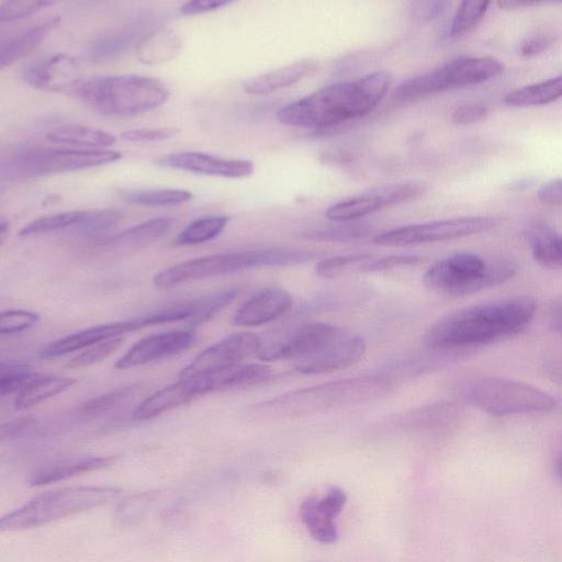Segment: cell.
I'll list each match as a JSON object with an SVG mask.
<instances>
[{
  "label": "cell",
  "instance_id": "1",
  "mask_svg": "<svg viewBox=\"0 0 562 562\" xmlns=\"http://www.w3.org/2000/svg\"><path fill=\"white\" fill-rule=\"evenodd\" d=\"M533 297L521 295L452 312L426 331L424 347L448 350L474 348L524 330L536 314Z\"/></svg>",
  "mask_w": 562,
  "mask_h": 562
},
{
  "label": "cell",
  "instance_id": "2",
  "mask_svg": "<svg viewBox=\"0 0 562 562\" xmlns=\"http://www.w3.org/2000/svg\"><path fill=\"white\" fill-rule=\"evenodd\" d=\"M391 75L375 71L351 81L323 87L277 112L288 126L326 128L353 121L373 111L389 91Z\"/></svg>",
  "mask_w": 562,
  "mask_h": 562
},
{
  "label": "cell",
  "instance_id": "3",
  "mask_svg": "<svg viewBox=\"0 0 562 562\" xmlns=\"http://www.w3.org/2000/svg\"><path fill=\"white\" fill-rule=\"evenodd\" d=\"M393 389L386 374H368L325 382L293 390L250 406L259 420L306 417L335 409L372 403Z\"/></svg>",
  "mask_w": 562,
  "mask_h": 562
},
{
  "label": "cell",
  "instance_id": "4",
  "mask_svg": "<svg viewBox=\"0 0 562 562\" xmlns=\"http://www.w3.org/2000/svg\"><path fill=\"white\" fill-rule=\"evenodd\" d=\"M75 95L102 116L124 119L159 108L168 100L170 92L159 79L121 75L82 81L75 89Z\"/></svg>",
  "mask_w": 562,
  "mask_h": 562
},
{
  "label": "cell",
  "instance_id": "5",
  "mask_svg": "<svg viewBox=\"0 0 562 562\" xmlns=\"http://www.w3.org/2000/svg\"><path fill=\"white\" fill-rule=\"evenodd\" d=\"M319 254L306 249L267 248L221 252L170 266L153 280L159 290L207 277L223 276L260 267H286L303 263Z\"/></svg>",
  "mask_w": 562,
  "mask_h": 562
},
{
  "label": "cell",
  "instance_id": "6",
  "mask_svg": "<svg viewBox=\"0 0 562 562\" xmlns=\"http://www.w3.org/2000/svg\"><path fill=\"white\" fill-rule=\"evenodd\" d=\"M122 494L113 486H68L42 493L0 519L1 532L41 527L106 505Z\"/></svg>",
  "mask_w": 562,
  "mask_h": 562
},
{
  "label": "cell",
  "instance_id": "7",
  "mask_svg": "<svg viewBox=\"0 0 562 562\" xmlns=\"http://www.w3.org/2000/svg\"><path fill=\"white\" fill-rule=\"evenodd\" d=\"M517 270L508 259L486 262L472 252H457L429 267L424 276V285L436 293L463 296L504 283Z\"/></svg>",
  "mask_w": 562,
  "mask_h": 562
},
{
  "label": "cell",
  "instance_id": "8",
  "mask_svg": "<svg viewBox=\"0 0 562 562\" xmlns=\"http://www.w3.org/2000/svg\"><path fill=\"white\" fill-rule=\"evenodd\" d=\"M461 396L468 405L493 416L542 413L557 406L554 397L537 386L496 376L468 381Z\"/></svg>",
  "mask_w": 562,
  "mask_h": 562
},
{
  "label": "cell",
  "instance_id": "9",
  "mask_svg": "<svg viewBox=\"0 0 562 562\" xmlns=\"http://www.w3.org/2000/svg\"><path fill=\"white\" fill-rule=\"evenodd\" d=\"M503 70L504 65L493 57L459 56L404 81L396 88L394 97L400 102H413L441 91L482 83Z\"/></svg>",
  "mask_w": 562,
  "mask_h": 562
},
{
  "label": "cell",
  "instance_id": "10",
  "mask_svg": "<svg viewBox=\"0 0 562 562\" xmlns=\"http://www.w3.org/2000/svg\"><path fill=\"white\" fill-rule=\"evenodd\" d=\"M121 153L110 149L26 148L2 161V175L9 178L63 173L114 162Z\"/></svg>",
  "mask_w": 562,
  "mask_h": 562
},
{
  "label": "cell",
  "instance_id": "11",
  "mask_svg": "<svg viewBox=\"0 0 562 562\" xmlns=\"http://www.w3.org/2000/svg\"><path fill=\"white\" fill-rule=\"evenodd\" d=\"M496 220L488 216H462L396 227L376 235L381 246H408L443 241L480 234L493 228Z\"/></svg>",
  "mask_w": 562,
  "mask_h": 562
},
{
  "label": "cell",
  "instance_id": "12",
  "mask_svg": "<svg viewBox=\"0 0 562 562\" xmlns=\"http://www.w3.org/2000/svg\"><path fill=\"white\" fill-rule=\"evenodd\" d=\"M426 184L418 181L397 182L373 188L329 206L325 214L331 221H353L424 194Z\"/></svg>",
  "mask_w": 562,
  "mask_h": 562
},
{
  "label": "cell",
  "instance_id": "13",
  "mask_svg": "<svg viewBox=\"0 0 562 562\" xmlns=\"http://www.w3.org/2000/svg\"><path fill=\"white\" fill-rule=\"evenodd\" d=\"M364 353L363 338L338 327L312 351L291 361V364L295 371L303 374L329 373L351 367L360 361Z\"/></svg>",
  "mask_w": 562,
  "mask_h": 562
},
{
  "label": "cell",
  "instance_id": "14",
  "mask_svg": "<svg viewBox=\"0 0 562 562\" xmlns=\"http://www.w3.org/2000/svg\"><path fill=\"white\" fill-rule=\"evenodd\" d=\"M464 418L465 409L460 403L443 401L406 409L381 422L393 430L437 435L457 429Z\"/></svg>",
  "mask_w": 562,
  "mask_h": 562
},
{
  "label": "cell",
  "instance_id": "15",
  "mask_svg": "<svg viewBox=\"0 0 562 562\" xmlns=\"http://www.w3.org/2000/svg\"><path fill=\"white\" fill-rule=\"evenodd\" d=\"M260 346L261 338L258 335L250 331L234 333L201 351L179 373V378L243 363L257 355Z\"/></svg>",
  "mask_w": 562,
  "mask_h": 562
},
{
  "label": "cell",
  "instance_id": "16",
  "mask_svg": "<svg viewBox=\"0 0 562 562\" xmlns=\"http://www.w3.org/2000/svg\"><path fill=\"white\" fill-rule=\"evenodd\" d=\"M156 315L153 313L128 321L100 324L83 330L70 334L46 345L41 351L42 358H55L79 349L89 348L103 340L121 337L122 335L149 325H157Z\"/></svg>",
  "mask_w": 562,
  "mask_h": 562
},
{
  "label": "cell",
  "instance_id": "17",
  "mask_svg": "<svg viewBox=\"0 0 562 562\" xmlns=\"http://www.w3.org/2000/svg\"><path fill=\"white\" fill-rule=\"evenodd\" d=\"M158 166L196 175L241 178L250 176L255 166L247 159H229L200 151H177L159 157Z\"/></svg>",
  "mask_w": 562,
  "mask_h": 562
},
{
  "label": "cell",
  "instance_id": "18",
  "mask_svg": "<svg viewBox=\"0 0 562 562\" xmlns=\"http://www.w3.org/2000/svg\"><path fill=\"white\" fill-rule=\"evenodd\" d=\"M82 65L76 57L60 53L29 65L22 78L36 89L63 91L76 89L82 82Z\"/></svg>",
  "mask_w": 562,
  "mask_h": 562
},
{
  "label": "cell",
  "instance_id": "19",
  "mask_svg": "<svg viewBox=\"0 0 562 562\" xmlns=\"http://www.w3.org/2000/svg\"><path fill=\"white\" fill-rule=\"evenodd\" d=\"M192 330H170L147 336L133 345L116 362V369H130L180 353L194 342Z\"/></svg>",
  "mask_w": 562,
  "mask_h": 562
},
{
  "label": "cell",
  "instance_id": "20",
  "mask_svg": "<svg viewBox=\"0 0 562 562\" xmlns=\"http://www.w3.org/2000/svg\"><path fill=\"white\" fill-rule=\"evenodd\" d=\"M293 305L290 292L280 288H266L251 295L236 311L233 324L239 327H255L272 322Z\"/></svg>",
  "mask_w": 562,
  "mask_h": 562
},
{
  "label": "cell",
  "instance_id": "21",
  "mask_svg": "<svg viewBox=\"0 0 562 562\" xmlns=\"http://www.w3.org/2000/svg\"><path fill=\"white\" fill-rule=\"evenodd\" d=\"M271 373L272 369L266 364L239 363L196 373L191 376H194L201 394L204 395L213 392L251 386L268 380Z\"/></svg>",
  "mask_w": 562,
  "mask_h": 562
},
{
  "label": "cell",
  "instance_id": "22",
  "mask_svg": "<svg viewBox=\"0 0 562 562\" xmlns=\"http://www.w3.org/2000/svg\"><path fill=\"white\" fill-rule=\"evenodd\" d=\"M116 456H85L57 460L32 472L29 486H43L111 467Z\"/></svg>",
  "mask_w": 562,
  "mask_h": 562
},
{
  "label": "cell",
  "instance_id": "23",
  "mask_svg": "<svg viewBox=\"0 0 562 562\" xmlns=\"http://www.w3.org/2000/svg\"><path fill=\"white\" fill-rule=\"evenodd\" d=\"M199 396L201 393L193 376L179 378L177 382L162 387L138 404L133 417L137 420H147Z\"/></svg>",
  "mask_w": 562,
  "mask_h": 562
},
{
  "label": "cell",
  "instance_id": "24",
  "mask_svg": "<svg viewBox=\"0 0 562 562\" xmlns=\"http://www.w3.org/2000/svg\"><path fill=\"white\" fill-rule=\"evenodd\" d=\"M317 69L313 59H301L280 68L245 79L243 90L249 94H267L302 80Z\"/></svg>",
  "mask_w": 562,
  "mask_h": 562
},
{
  "label": "cell",
  "instance_id": "25",
  "mask_svg": "<svg viewBox=\"0 0 562 562\" xmlns=\"http://www.w3.org/2000/svg\"><path fill=\"white\" fill-rule=\"evenodd\" d=\"M180 34L170 27H159L144 35L135 46L137 60L145 65H159L173 59L182 49Z\"/></svg>",
  "mask_w": 562,
  "mask_h": 562
},
{
  "label": "cell",
  "instance_id": "26",
  "mask_svg": "<svg viewBox=\"0 0 562 562\" xmlns=\"http://www.w3.org/2000/svg\"><path fill=\"white\" fill-rule=\"evenodd\" d=\"M59 21V18H52L4 42L0 49V67L10 66L35 50Z\"/></svg>",
  "mask_w": 562,
  "mask_h": 562
},
{
  "label": "cell",
  "instance_id": "27",
  "mask_svg": "<svg viewBox=\"0 0 562 562\" xmlns=\"http://www.w3.org/2000/svg\"><path fill=\"white\" fill-rule=\"evenodd\" d=\"M526 239L537 262L548 268H562V236L546 223L526 229Z\"/></svg>",
  "mask_w": 562,
  "mask_h": 562
},
{
  "label": "cell",
  "instance_id": "28",
  "mask_svg": "<svg viewBox=\"0 0 562 562\" xmlns=\"http://www.w3.org/2000/svg\"><path fill=\"white\" fill-rule=\"evenodd\" d=\"M46 137L53 143L82 149H104L116 142L115 136L106 131L78 124L60 125L48 132Z\"/></svg>",
  "mask_w": 562,
  "mask_h": 562
},
{
  "label": "cell",
  "instance_id": "29",
  "mask_svg": "<svg viewBox=\"0 0 562 562\" xmlns=\"http://www.w3.org/2000/svg\"><path fill=\"white\" fill-rule=\"evenodd\" d=\"M172 223L169 216L153 217L117 233L109 244L119 248H139L164 236Z\"/></svg>",
  "mask_w": 562,
  "mask_h": 562
},
{
  "label": "cell",
  "instance_id": "30",
  "mask_svg": "<svg viewBox=\"0 0 562 562\" xmlns=\"http://www.w3.org/2000/svg\"><path fill=\"white\" fill-rule=\"evenodd\" d=\"M76 382L77 380L72 378L41 374L23 391L16 394L14 406L18 409L30 408L49 397L60 394L71 387Z\"/></svg>",
  "mask_w": 562,
  "mask_h": 562
},
{
  "label": "cell",
  "instance_id": "31",
  "mask_svg": "<svg viewBox=\"0 0 562 562\" xmlns=\"http://www.w3.org/2000/svg\"><path fill=\"white\" fill-rule=\"evenodd\" d=\"M560 98L562 75L513 90L504 97V101L512 106H535L551 103Z\"/></svg>",
  "mask_w": 562,
  "mask_h": 562
},
{
  "label": "cell",
  "instance_id": "32",
  "mask_svg": "<svg viewBox=\"0 0 562 562\" xmlns=\"http://www.w3.org/2000/svg\"><path fill=\"white\" fill-rule=\"evenodd\" d=\"M122 196L144 206H175L190 201L193 194L184 189H130L122 191Z\"/></svg>",
  "mask_w": 562,
  "mask_h": 562
},
{
  "label": "cell",
  "instance_id": "33",
  "mask_svg": "<svg viewBox=\"0 0 562 562\" xmlns=\"http://www.w3.org/2000/svg\"><path fill=\"white\" fill-rule=\"evenodd\" d=\"M228 220L226 215H210L196 218L178 234L175 244L191 246L212 240L223 232Z\"/></svg>",
  "mask_w": 562,
  "mask_h": 562
},
{
  "label": "cell",
  "instance_id": "34",
  "mask_svg": "<svg viewBox=\"0 0 562 562\" xmlns=\"http://www.w3.org/2000/svg\"><path fill=\"white\" fill-rule=\"evenodd\" d=\"M375 256L370 252L339 255L322 259L315 267L316 273L322 278L333 279L351 273H363L364 267Z\"/></svg>",
  "mask_w": 562,
  "mask_h": 562
},
{
  "label": "cell",
  "instance_id": "35",
  "mask_svg": "<svg viewBox=\"0 0 562 562\" xmlns=\"http://www.w3.org/2000/svg\"><path fill=\"white\" fill-rule=\"evenodd\" d=\"M488 1H462L447 30L449 38L467 35L483 20Z\"/></svg>",
  "mask_w": 562,
  "mask_h": 562
},
{
  "label": "cell",
  "instance_id": "36",
  "mask_svg": "<svg viewBox=\"0 0 562 562\" xmlns=\"http://www.w3.org/2000/svg\"><path fill=\"white\" fill-rule=\"evenodd\" d=\"M236 289H227L191 302H188L190 310L189 324L198 326L211 319L214 315L226 307L237 296Z\"/></svg>",
  "mask_w": 562,
  "mask_h": 562
},
{
  "label": "cell",
  "instance_id": "37",
  "mask_svg": "<svg viewBox=\"0 0 562 562\" xmlns=\"http://www.w3.org/2000/svg\"><path fill=\"white\" fill-rule=\"evenodd\" d=\"M300 517L310 535L318 542L331 543L337 540L338 532L334 521L322 517L315 507V497L304 499L300 507Z\"/></svg>",
  "mask_w": 562,
  "mask_h": 562
},
{
  "label": "cell",
  "instance_id": "38",
  "mask_svg": "<svg viewBox=\"0 0 562 562\" xmlns=\"http://www.w3.org/2000/svg\"><path fill=\"white\" fill-rule=\"evenodd\" d=\"M83 214L85 211H68L42 216L22 227L19 235L26 237L63 229H75Z\"/></svg>",
  "mask_w": 562,
  "mask_h": 562
},
{
  "label": "cell",
  "instance_id": "39",
  "mask_svg": "<svg viewBox=\"0 0 562 562\" xmlns=\"http://www.w3.org/2000/svg\"><path fill=\"white\" fill-rule=\"evenodd\" d=\"M135 391L136 385H128L104 393L97 397L90 398L89 401H86L79 407L78 413L80 416L86 418L100 416L122 404Z\"/></svg>",
  "mask_w": 562,
  "mask_h": 562
},
{
  "label": "cell",
  "instance_id": "40",
  "mask_svg": "<svg viewBox=\"0 0 562 562\" xmlns=\"http://www.w3.org/2000/svg\"><path fill=\"white\" fill-rule=\"evenodd\" d=\"M42 373L31 371L22 364H2L0 376V394H19Z\"/></svg>",
  "mask_w": 562,
  "mask_h": 562
},
{
  "label": "cell",
  "instance_id": "41",
  "mask_svg": "<svg viewBox=\"0 0 562 562\" xmlns=\"http://www.w3.org/2000/svg\"><path fill=\"white\" fill-rule=\"evenodd\" d=\"M159 497V492L147 491L135 494L121 502L116 508L115 518L122 525H130L138 520L147 508Z\"/></svg>",
  "mask_w": 562,
  "mask_h": 562
},
{
  "label": "cell",
  "instance_id": "42",
  "mask_svg": "<svg viewBox=\"0 0 562 562\" xmlns=\"http://www.w3.org/2000/svg\"><path fill=\"white\" fill-rule=\"evenodd\" d=\"M122 213L114 209L85 211L83 217L74 231L82 234H95L114 226Z\"/></svg>",
  "mask_w": 562,
  "mask_h": 562
},
{
  "label": "cell",
  "instance_id": "43",
  "mask_svg": "<svg viewBox=\"0 0 562 562\" xmlns=\"http://www.w3.org/2000/svg\"><path fill=\"white\" fill-rule=\"evenodd\" d=\"M370 231L367 224H348L324 229L311 231L305 238L317 241H349L366 236Z\"/></svg>",
  "mask_w": 562,
  "mask_h": 562
},
{
  "label": "cell",
  "instance_id": "44",
  "mask_svg": "<svg viewBox=\"0 0 562 562\" xmlns=\"http://www.w3.org/2000/svg\"><path fill=\"white\" fill-rule=\"evenodd\" d=\"M123 342L124 339L122 337L103 340L86 348L83 351L70 359L67 364L72 369L95 364L119 349Z\"/></svg>",
  "mask_w": 562,
  "mask_h": 562
},
{
  "label": "cell",
  "instance_id": "45",
  "mask_svg": "<svg viewBox=\"0 0 562 562\" xmlns=\"http://www.w3.org/2000/svg\"><path fill=\"white\" fill-rule=\"evenodd\" d=\"M46 0L4 1L0 4V22H14L31 16L52 5Z\"/></svg>",
  "mask_w": 562,
  "mask_h": 562
},
{
  "label": "cell",
  "instance_id": "46",
  "mask_svg": "<svg viewBox=\"0 0 562 562\" xmlns=\"http://www.w3.org/2000/svg\"><path fill=\"white\" fill-rule=\"evenodd\" d=\"M40 321V315L35 312L25 310H8L1 313L0 331L1 334H13L26 330Z\"/></svg>",
  "mask_w": 562,
  "mask_h": 562
},
{
  "label": "cell",
  "instance_id": "47",
  "mask_svg": "<svg viewBox=\"0 0 562 562\" xmlns=\"http://www.w3.org/2000/svg\"><path fill=\"white\" fill-rule=\"evenodd\" d=\"M424 261V258L412 254L389 255L374 257L363 269V273H375L389 271L396 268L416 266Z\"/></svg>",
  "mask_w": 562,
  "mask_h": 562
},
{
  "label": "cell",
  "instance_id": "48",
  "mask_svg": "<svg viewBox=\"0 0 562 562\" xmlns=\"http://www.w3.org/2000/svg\"><path fill=\"white\" fill-rule=\"evenodd\" d=\"M179 133V128L164 126L150 128H132L122 132V138L132 143H155L169 139Z\"/></svg>",
  "mask_w": 562,
  "mask_h": 562
},
{
  "label": "cell",
  "instance_id": "49",
  "mask_svg": "<svg viewBox=\"0 0 562 562\" xmlns=\"http://www.w3.org/2000/svg\"><path fill=\"white\" fill-rule=\"evenodd\" d=\"M346 501L345 492L340 487L334 486L323 498L315 497V507L322 517L334 521L340 514Z\"/></svg>",
  "mask_w": 562,
  "mask_h": 562
},
{
  "label": "cell",
  "instance_id": "50",
  "mask_svg": "<svg viewBox=\"0 0 562 562\" xmlns=\"http://www.w3.org/2000/svg\"><path fill=\"white\" fill-rule=\"evenodd\" d=\"M131 34H121L103 40L93 46L90 54L94 59L113 57L126 48L131 42Z\"/></svg>",
  "mask_w": 562,
  "mask_h": 562
},
{
  "label": "cell",
  "instance_id": "51",
  "mask_svg": "<svg viewBox=\"0 0 562 562\" xmlns=\"http://www.w3.org/2000/svg\"><path fill=\"white\" fill-rule=\"evenodd\" d=\"M487 106L483 103L471 102L459 105L451 115L457 125H469L483 120L487 114Z\"/></svg>",
  "mask_w": 562,
  "mask_h": 562
},
{
  "label": "cell",
  "instance_id": "52",
  "mask_svg": "<svg viewBox=\"0 0 562 562\" xmlns=\"http://www.w3.org/2000/svg\"><path fill=\"white\" fill-rule=\"evenodd\" d=\"M557 42V37L549 34H537L527 37L520 45V54L527 57L547 52Z\"/></svg>",
  "mask_w": 562,
  "mask_h": 562
},
{
  "label": "cell",
  "instance_id": "53",
  "mask_svg": "<svg viewBox=\"0 0 562 562\" xmlns=\"http://www.w3.org/2000/svg\"><path fill=\"white\" fill-rule=\"evenodd\" d=\"M231 1L227 0H194L188 1L180 7V13L183 15H198L204 14L207 12H212L218 10L227 4Z\"/></svg>",
  "mask_w": 562,
  "mask_h": 562
},
{
  "label": "cell",
  "instance_id": "54",
  "mask_svg": "<svg viewBox=\"0 0 562 562\" xmlns=\"http://www.w3.org/2000/svg\"><path fill=\"white\" fill-rule=\"evenodd\" d=\"M537 195L539 201L544 204L552 206L562 205V177L541 186Z\"/></svg>",
  "mask_w": 562,
  "mask_h": 562
},
{
  "label": "cell",
  "instance_id": "55",
  "mask_svg": "<svg viewBox=\"0 0 562 562\" xmlns=\"http://www.w3.org/2000/svg\"><path fill=\"white\" fill-rule=\"evenodd\" d=\"M445 8V2L442 1H423V2H414L413 3V15L416 19L420 20H430L437 16Z\"/></svg>",
  "mask_w": 562,
  "mask_h": 562
},
{
  "label": "cell",
  "instance_id": "56",
  "mask_svg": "<svg viewBox=\"0 0 562 562\" xmlns=\"http://www.w3.org/2000/svg\"><path fill=\"white\" fill-rule=\"evenodd\" d=\"M33 425L31 419H19L10 422L1 427V438H12L27 431Z\"/></svg>",
  "mask_w": 562,
  "mask_h": 562
},
{
  "label": "cell",
  "instance_id": "57",
  "mask_svg": "<svg viewBox=\"0 0 562 562\" xmlns=\"http://www.w3.org/2000/svg\"><path fill=\"white\" fill-rule=\"evenodd\" d=\"M539 4L538 2H529V1H498L497 5L505 10H515L521 8H529Z\"/></svg>",
  "mask_w": 562,
  "mask_h": 562
},
{
  "label": "cell",
  "instance_id": "58",
  "mask_svg": "<svg viewBox=\"0 0 562 562\" xmlns=\"http://www.w3.org/2000/svg\"><path fill=\"white\" fill-rule=\"evenodd\" d=\"M8 232H9V222L2 216L1 221H0V240H1V244L4 241Z\"/></svg>",
  "mask_w": 562,
  "mask_h": 562
},
{
  "label": "cell",
  "instance_id": "59",
  "mask_svg": "<svg viewBox=\"0 0 562 562\" xmlns=\"http://www.w3.org/2000/svg\"><path fill=\"white\" fill-rule=\"evenodd\" d=\"M550 373L554 380L562 383V364L553 366Z\"/></svg>",
  "mask_w": 562,
  "mask_h": 562
},
{
  "label": "cell",
  "instance_id": "60",
  "mask_svg": "<svg viewBox=\"0 0 562 562\" xmlns=\"http://www.w3.org/2000/svg\"><path fill=\"white\" fill-rule=\"evenodd\" d=\"M555 476L562 482V452L559 454L554 464Z\"/></svg>",
  "mask_w": 562,
  "mask_h": 562
}]
</instances>
